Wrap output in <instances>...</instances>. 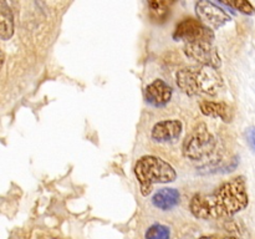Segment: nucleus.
<instances>
[{"mask_svg":"<svg viewBox=\"0 0 255 239\" xmlns=\"http://www.w3.org/2000/svg\"><path fill=\"white\" fill-rule=\"evenodd\" d=\"M217 148V139L206 123H201L183 142V156L191 161H202Z\"/></svg>","mask_w":255,"mask_h":239,"instance_id":"obj_4","label":"nucleus"},{"mask_svg":"<svg viewBox=\"0 0 255 239\" xmlns=\"http://www.w3.org/2000/svg\"><path fill=\"white\" fill-rule=\"evenodd\" d=\"M196 12L198 19L209 29H219L231 21L228 12L209 0H201L196 4Z\"/></svg>","mask_w":255,"mask_h":239,"instance_id":"obj_7","label":"nucleus"},{"mask_svg":"<svg viewBox=\"0 0 255 239\" xmlns=\"http://www.w3.org/2000/svg\"><path fill=\"white\" fill-rule=\"evenodd\" d=\"M144 239H171V229L164 224L154 223L146 231Z\"/></svg>","mask_w":255,"mask_h":239,"instance_id":"obj_14","label":"nucleus"},{"mask_svg":"<svg viewBox=\"0 0 255 239\" xmlns=\"http://www.w3.org/2000/svg\"><path fill=\"white\" fill-rule=\"evenodd\" d=\"M246 134H247V141H248V144L255 152V127H251V128L247 129Z\"/></svg>","mask_w":255,"mask_h":239,"instance_id":"obj_16","label":"nucleus"},{"mask_svg":"<svg viewBox=\"0 0 255 239\" xmlns=\"http://www.w3.org/2000/svg\"><path fill=\"white\" fill-rule=\"evenodd\" d=\"M173 89L161 79H157L147 85L144 90V97L149 105L154 107H163L171 101Z\"/></svg>","mask_w":255,"mask_h":239,"instance_id":"obj_9","label":"nucleus"},{"mask_svg":"<svg viewBox=\"0 0 255 239\" xmlns=\"http://www.w3.org/2000/svg\"><path fill=\"white\" fill-rule=\"evenodd\" d=\"M199 109L204 116L213 117V119H221L223 122L233 121L234 110L231 105L226 102H214V101H202L199 104Z\"/></svg>","mask_w":255,"mask_h":239,"instance_id":"obj_10","label":"nucleus"},{"mask_svg":"<svg viewBox=\"0 0 255 239\" xmlns=\"http://www.w3.org/2000/svg\"><path fill=\"white\" fill-rule=\"evenodd\" d=\"M172 1H149V15L156 21H164L169 15Z\"/></svg>","mask_w":255,"mask_h":239,"instance_id":"obj_13","label":"nucleus"},{"mask_svg":"<svg viewBox=\"0 0 255 239\" xmlns=\"http://www.w3.org/2000/svg\"><path fill=\"white\" fill-rule=\"evenodd\" d=\"M176 82L188 96H216L223 86V79L218 70L201 65L179 70L176 75Z\"/></svg>","mask_w":255,"mask_h":239,"instance_id":"obj_2","label":"nucleus"},{"mask_svg":"<svg viewBox=\"0 0 255 239\" xmlns=\"http://www.w3.org/2000/svg\"><path fill=\"white\" fill-rule=\"evenodd\" d=\"M14 15L9 4L0 1V40H9L14 35Z\"/></svg>","mask_w":255,"mask_h":239,"instance_id":"obj_12","label":"nucleus"},{"mask_svg":"<svg viewBox=\"0 0 255 239\" xmlns=\"http://www.w3.org/2000/svg\"><path fill=\"white\" fill-rule=\"evenodd\" d=\"M183 132V123L179 120H163L157 122L151 131L153 141L159 143H168L177 141Z\"/></svg>","mask_w":255,"mask_h":239,"instance_id":"obj_8","label":"nucleus"},{"mask_svg":"<svg viewBox=\"0 0 255 239\" xmlns=\"http://www.w3.org/2000/svg\"><path fill=\"white\" fill-rule=\"evenodd\" d=\"M249 204L246 179L237 177L222 184L212 193L194 194L189 209L196 218L223 219L231 218L244 211Z\"/></svg>","mask_w":255,"mask_h":239,"instance_id":"obj_1","label":"nucleus"},{"mask_svg":"<svg viewBox=\"0 0 255 239\" xmlns=\"http://www.w3.org/2000/svg\"><path fill=\"white\" fill-rule=\"evenodd\" d=\"M223 4L234 7L236 10H239V11L246 15H253L255 12L253 5L249 1H246V0H232V1H226Z\"/></svg>","mask_w":255,"mask_h":239,"instance_id":"obj_15","label":"nucleus"},{"mask_svg":"<svg viewBox=\"0 0 255 239\" xmlns=\"http://www.w3.org/2000/svg\"><path fill=\"white\" fill-rule=\"evenodd\" d=\"M181 194L176 188H161L152 197V203L161 211H169L178 206Z\"/></svg>","mask_w":255,"mask_h":239,"instance_id":"obj_11","label":"nucleus"},{"mask_svg":"<svg viewBox=\"0 0 255 239\" xmlns=\"http://www.w3.org/2000/svg\"><path fill=\"white\" fill-rule=\"evenodd\" d=\"M174 40H182L187 42H197V41H208L212 42L214 40L213 30L203 24L198 19H188L182 20L176 26L173 32Z\"/></svg>","mask_w":255,"mask_h":239,"instance_id":"obj_5","label":"nucleus"},{"mask_svg":"<svg viewBox=\"0 0 255 239\" xmlns=\"http://www.w3.org/2000/svg\"><path fill=\"white\" fill-rule=\"evenodd\" d=\"M198 239H238L236 237H221V236H207V237H201Z\"/></svg>","mask_w":255,"mask_h":239,"instance_id":"obj_17","label":"nucleus"},{"mask_svg":"<svg viewBox=\"0 0 255 239\" xmlns=\"http://www.w3.org/2000/svg\"><path fill=\"white\" fill-rule=\"evenodd\" d=\"M134 176L139 183L143 197L151 194L157 183H171L177 178L176 169L164 159L157 156H143L134 164Z\"/></svg>","mask_w":255,"mask_h":239,"instance_id":"obj_3","label":"nucleus"},{"mask_svg":"<svg viewBox=\"0 0 255 239\" xmlns=\"http://www.w3.org/2000/svg\"><path fill=\"white\" fill-rule=\"evenodd\" d=\"M4 62H5V55H4V52H2V50L0 49V70H1Z\"/></svg>","mask_w":255,"mask_h":239,"instance_id":"obj_18","label":"nucleus"},{"mask_svg":"<svg viewBox=\"0 0 255 239\" xmlns=\"http://www.w3.org/2000/svg\"><path fill=\"white\" fill-rule=\"evenodd\" d=\"M183 51L188 59L198 62L201 66L213 67L218 70L222 66V60L219 52L212 42L197 41L187 42L183 46Z\"/></svg>","mask_w":255,"mask_h":239,"instance_id":"obj_6","label":"nucleus"}]
</instances>
